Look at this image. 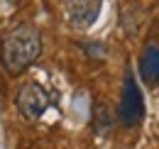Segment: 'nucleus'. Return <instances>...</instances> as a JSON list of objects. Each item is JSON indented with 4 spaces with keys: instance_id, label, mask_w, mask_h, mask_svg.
I'll return each mask as SVG.
<instances>
[{
    "instance_id": "obj_5",
    "label": "nucleus",
    "mask_w": 159,
    "mask_h": 149,
    "mask_svg": "<svg viewBox=\"0 0 159 149\" xmlns=\"http://www.w3.org/2000/svg\"><path fill=\"white\" fill-rule=\"evenodd\" d=\"M139 74L149 86H159V47H147L139 56Z\"/></svg>"
},
{
    "instance_id": "obj_4",
    "label": "nucleus",
    "mask_w": 159,
    "mask_h": 149,
    "mask_svg": "<svg viewBox=\"0 0 159 149\" xmlns=\"http://www.w3.org/2000/svg\"><path fill=\"white\" fill-rule=\"evenodd\" d=\"M100 5L103 0H64V15L71 27L86 29L98 20Z\"/></svg>"
},
{
    "instance_id": "obj_2",
    "label": "nucleus",
    "mask_w": 159,
    "mask_h": 149,
    "mask_svg": "<svg viewBox=\"0 0 159 149\" xmlns=\"http://www.w3.org/2000/svg\"><path fill=\"white\" fill-rule=\"evenodd\" d=\"M15 103H17V110H20L22 117L30 120V122H34V120H39L42 115L47 112L52 98H49L47 88H44L42 83H37V81H27V83H22V86H20Z\"/></svg>"
},
{
    "instance_id": "obj_1",
    "label": "nucleus",
    "mask_w": 159,
    "mask_h": 149,
    "mask_svg": "<svg viewBox=\"0 0 159 149\" xmlns=\"http://www.w3.org/2000/svg\"><path fill=\"white\" fill-rule=\"evenodd\" d=\"M42 54V32L32 22L12 27L0 42V61L10 76L25 74Z\"/></svg>"
},
{
    "instance_id": "obj_3",
    "label": "nucleus",
    "mask_w": 159,
    "mask_h": 149,
    "mask_svg": "<svg viewBox=\"0 0 159 149\" xmlns=\"http://www.w3.org/2000/svg\"><path fill=\"white\" fill-rule=\"evenodd\" d=\"M118 117L125 127H135L144 117V98H142V91H139L132 74L125 76L122 93H120V105H118Z\"/></svg>"
}]
</instances>
